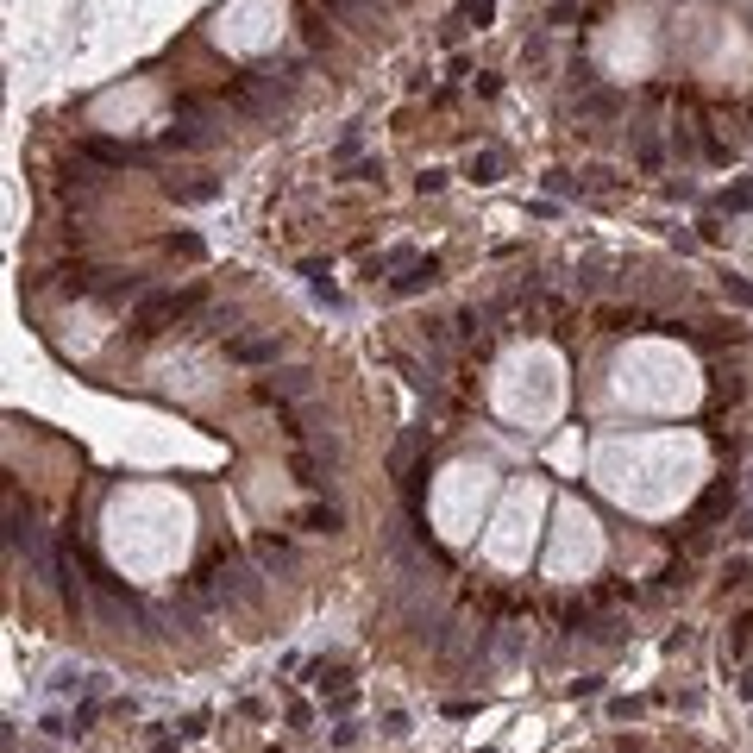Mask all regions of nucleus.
Wrapping results in <instances>:
<instances>
[{"mask_svg":"<svg viewBox=\"0 0 753 753\" xmlns=\"http://www.w3.org/2000/svg\"><path fill=\"white\" fill-rule=\"evenodd\" d=\"M176 747H182L176 734H151V753H176Z\"/></svg>","mask_w":753,"mask_h":753,"instance_id":"obj_19","label":"nucleus"},{"mask_svg":"<svg viewBox=\"0 0 753 753\" xmlns=\"http://www.w3.org/2000/svg\"><path fill=\"white\" fill-rule=\"evenodd\" d=\"M289 88H296V70H251V76H239L233 82V107L239 113H251V119H264V113H277L283 101H289Z\"/></svg>","mask_w":753,"mask_h":753,"instance_id":"obj_3","label":"nucleus"},{"mask_svg":"<svg viewBox=\"0 0 753 753\" xmlns=\"http://www.w3.org/2000/svg\"><path fill=\"white\" fill-rule=\"evenodd\" d=\"M233 365H277V339H227Z\"/></svg>","mask_w":753,"mask_h":753,"instance_id":"obj_5","label":"nucleus"},{"mask_svg":"<svg viewBox=\"0 0 753 753\" xmlns=\"http://www.w3.org/2000/svg\"><path fill=\"white\" fill-rule=\"evenodd\" d=\"M434 277H440V264H434V257H415V264H408L402 277H396V296H415V289H434Z\"/></svg>","mask_w":753,"mask_h":753,"instance_id":"obj_8","label":"nucleus"},{"mask_svg":"<svg viewBox=\"0 0 753 753\" xmlns=\"http://www.w3.org/2000/svg\"><path fill=\"white\" fill-rule=\"evenodd\" d=\"M195 302H201V289H188V296H145V302H139V314H132V327H139V333H158L164 320L188 314Z\"/></svg>","mask_w":753,"mask_h":753,"instance_id":"obj_4","label":"nucleus"},{"mask_svg":"<svg viewBox=\"0 0 753 753\" xmlns=\"http://www.w3.org/2000/svg\"><path fill=\"white\" fill-rule=\"evenodd\" d=\"M302 521H308V527H314V534H333V527H339V521H346V515H339V509H333V503H314V509H308V515H302Z\"/></svg>","mask_w":753,"mask_h":753,"instance_id":"obj_13","label":"nucleus"},{"mask_svg":"<svg viewBox=\"0 0 753 753\" xmlns=\"http://www.w3.org/2000/svg\"><path fill=\"white\" fill-rule=\"evenodd\" d=\"M95 164H113V170H126V164H145V151H132V145H113V139H88L82 145Z\"/></svg>","mask_w":753,"mask_h":753,"instance_id":"obj_7","label":"nucleus"},{"mask_svg":"<svg viewBox=\"0 0 753 753\" xmlns=\"http://www.w3.org/2000/svg\"><path fill=\"white\" fill-rule=\"evenodd\" d=\"M722 289H728V302H741V308H753V283H747V277H722Z\"/></svg>","mask_w":753,"mask_h":753,"instance_id":"obj_16","label":"nucleus"},{"mask_svg":"<svg viewBox=\"0 0 753 753\" xmlns=\"http://www.w3.org/2000/svg\"><path fill=\"white\" fill-rule=\"evenodd\" d=\"M465 176H471L477 188H490V182H503V151H471V164H465Z\"/></svg>","mask_w":753,"mask_h":753,"instance_id":"obj_9","label":"nucleus"},{"mask_svg":"<svg viewBox=\"0 0 753 753\" xmlns=\"http://www.w3.org/2000/svg\"><path fill=\"white\" fill-rule=\"evenodd\" d=\"M415 188H421V195H440V188H446V170H421V182H415Z\"/></svg>","mask_w":753,"mask_h":753,"instance_id":"obj_18","label":"nucleus"},{"mask_svg":"<svg viewBox=\"0 0 753 753\" xmlns=\"http://www.w3.org/2000/svg\"><path fill=\"white\" fill-rule=\"evenodd\" d=\"M170 257H201V239L195 233H170Z\"/></svg>","mask_w":753,"mask_h":753,"instance_id":"obj_15","label":"nucleus"},{"mask_svg":"<svg viewBox=\"0 0 753 753\" xmlns=\"http://www.w3.org/2000/svg\"><path fill=\"white\" fill-rule=\"evenodd\" d=\"M458 19L465 26H490L496 19V0H458Z\"/></svg>","mask_w":753,"mask_h":753,"instance_id":"obj_12","label":"nucleus"},{"mask_svg":"<svg viewBox=\"0 0 753 753\" xmlns=\"http://www.w3.org/2000/svg\"><path fill=\"white\" fill-rule=\"evenodd\" d=\"M308 389H314V377H308V371H283V377L257 383V396H264V402H283V396H308Z\"/></svg>","mask_w":753,"mask_h":753,"instance_id":"obj_6","label":"nucleus"},{"mask_svg":"<svg viewBox=\"0 0 753 753\" xmlns=\"http://www.w3.org/2000/svg\"><path fill=\"white\" fill-rule=\"evenodd\" d=\"M257 559H264L270 572H289V565H296V553H289V540H277V534H264V540H257Z\"/></svg>","mask_w":753,"mask_h":753,"instance_id":"obj_11","label":"nucleus"},{"mask_svg":"<svg viewBox=\"0 0 753 753\" xmlns=\"http://www.w3.org/2000/svg\"><path fill=\"white\" fill-rule=\"evenodd\" d=\"M603 553L596 540V521L578 509V503H559V553H553V578H572V572H590Z\"/></svg>","mask_w":753,"mask_h":753,"instance_id":"obj_1","label":"nucleus"},{"mask_svg":"<svg viewBox=\"0 0 753 753\" xmlns=\"http://www.w3.org/2000/svg\"><path fill=\"white\" fill-rule=\"evenodd\" d=\"M220 195V182H208V176H201V182H176L170 176V201H182V208H201V201H214Z\"/></svg>","mask_w":753,"mask_h":753,"instance_id":"obj_10","label":"nucleus"},{"mask_svg":"<svg viewBox=\"0 0 753 753\" xmlns=\"http://www.w3.org/2000/svg\"><path fill=\"white\" fill-rule=\"evenodd\" d=\"M534 509H540L534 490H515V496H509V509H503V521H496V540H490V553H496L503 565H521V559H527V546H534Z\"/></svg>","mask_w":753,"mask_h":753,"instance_id":"obj_2","label":"nucleus"},{"mask_svg":"<svg viewBox=\"0 0 753 753\" xmlns=\"http://www.w3.org/2000/svg\"><path fill=\"white\" fill-rule=\"evenodd\" d=\"M484 753H490V747H484Z\"/></svg>","mask_w":753,"mask_h":753,"instance_id":"obj_20","label":"nucleus"},{"mask_svg":"<svg viewBox=\"0 0 753 753\" xmlns=\"http://www.w3.org/2000/svg\"><path fill=\"white\" fill-rule=\"evenodd\" d=\"M747 201H753V182H747V176L722 188V208H728V214H734V208H747Z\"/></svg>","mask_w":753,"mask_h":753,"instance_id":"obj_14","label":"nucleus"},{"mask_svg":"<svg viewBox=\"0 0 753 753\" xmlns=\"http://www.w3.org/2000/svg\"><path fill=\"white\" fill-rule=\"evenodd\" d=\"M641 710H647L641 697H615V703H609V716H615V722H628V716H641Z\"/></svg>","mask_w":753,"mask_h":753,"instance_id":"obj_17","label":"nucleus"}]
</instances>
